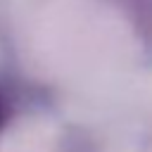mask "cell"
Here are the masks:
<instances>
[{
	"label": "cell",
	"mask_w": 152,
	"mask_h": 152,
	"mask_svg": "<svg viewBox=\"0 0 152 152\" xmlns=\"http://www.w3.org/2000/svg\"><path fill=\"white\" fill-rule=\"evenodd\" d=\"M2 121H5V100L0 95V126H2Z\"/></svg>",
	"instance_id": "obj_1"
}]
</instances>
